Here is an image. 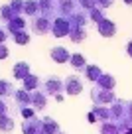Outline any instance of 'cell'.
Here are the masks:
<instances>
[{
  "mask_svg": "<svg viewBox=\"0 0 132 134\" xmlns=\"http://www.w3.org/2000/svg\"><path fill=\"white\" fill-rule=\"evenodd\" d=\"M22 130H24V134H43V128H41V120H37V118H32V120H24V124H22Z\"/></svg>",
  "mask_w": 132,
  "mask_h": 134,
  "instance_id": "8",
  "label": "cell"
},
{
  "mask_svg": "<svg viewBox=\"0 0 132 134\" xmlns=\"http://www.w3.org/2000/svg\"><path fill=\"white\" fill-rule=\"evenodd\" d=\"M51 24L53 22L50 20L47 16H37V18H34L32 20V30H34V34H37V36H43V34H47L51 30Z\"/></svg>",
  "mask_w": 132,
  "mask_h": 134,
  "instance_id": "3",
  "label": "cell"
},
{
  "mask_svg": "<svg viewBox=\"0 0 132 134\" xmlns=\"http://www.w3.org/2000/svg\"><path fill=\"white\" fill-rule=\"evenodd\" d=\"M128 118H130V120H132V100H130V103H128Z\"/></svg>",
  "mask_w": 132,
  "mask_h": 134,
  "instance_id": "38",
  "label": "cell"
},
{
  "mask_svg": "<svg viewBox=\"0 0 132 134\" xmlns=\"http://www.w3.org/2000/svg\"><path fill=\"white\" fill-rule=\"evenodd\" d=\"M71 67L73 69H85L87 67V59H85V55H81V53H71Z\"/></svg>",
  "mask_w": 132,
  "mask_h": 134,
  "instance_id": "20",
  "label": "cell"
},
{
  "mask_svg": "<svg viewBox=\"0 0 132 134\" xmlns=\"http://www.w3.org/2000/svg\"><path fill=\"white\" fill-rule=\"evenodd\" d=\"M14 130V120L12 116L4 114V116H0V132H12Z\"/></svg>",
  "mask_w": 132,
  "mask_h": 134,
  "instance_id": "21",
  "label": "cell"
},
{
  "mask_svg": "<svg viewBox=\"0 0 132 134\" xmlns=\"http://www.w3.org/2000/svg\"><path fill=\"white\" fill-rule=\"evenodd\" d=\"M85 77L89 81H93V83H97V81L103 77V71H101L99 65H87L85 67Z\"/></svg>",
  "mask_w": 132,
  "mask_h": 134,
  "instance_id": "16",
  "label": "cell"
},
{
  "mask_svg": "<svg viewBox=\"0 0 132 134\" xmlns=\"http://www.w3.org/2000/svg\"><path fill=\"white\" fill-rule=\"evenodd\" d=\"M14 93H16V89H14V85L10 83V81L0 79V99H6V97H14Z\"/></svg>",
  "mask_w": 132,
  "mask_h": 134,
  "instance_id": "19",
  "label": "cell"
},
{
  "mask_svg": "<svg viewBox=\"0 0 132 134\" xmlns=\"http://www.w3.org/2000/svg\"><path fill=\"white\" fill-rule=\"evenodd\" d=\"M12 38H14V42H16L18 46H28V43H30V34L26 32V30H24V32H18V34H14Z\"/></svg>",
  "mask_w": 132,
  "mask_h": 134,
  "instance_id": "26",
  "label": "cell"
},
{
  "mask_svg": "<svg viewBox=\"0 0 132 134\" xmlns=\"http://www.w3.org/2000/svg\"><path fill=\"white\" fill-rule=\"evenodd\" d=\"M97 30H99V34L103 38H112L116 34V24L112 20H108V18H104L101 24H97Z\"/></svg>",
  "mask_w": 132,
  "mask_h": 134,
  "instance_id": "5",
  "label": "cell"
},
{
  "mask_svg": "<svg viewBox=\"0 0 132 134\" xmlns=\"http://www.w3.org/2000/svg\"><path fill=\"white\" fill-rule=\"evenodd\" d=\"M101 134H120V128L116 124H111V122H103L101 124Z\"/></svg>",
  "mask_w": 132,
  "mask_h": 134,
  "instance_id": "27",
  "label": "cell"
},
{
  "mask_svg": "<svg viewBox=\"0 0 132 134\" xmlns=\"http://www.w3.org/2000/svg\"><path fill=\"white\" fill-rule=\"evenodd\" d=\"M46 103H47V95H46V93H40V91H34L32 93V107L36 110L46 109Z\"/></svg>",
  "mask_w": 132,
  "mask_h": 134,
  "instance_id": "14",
  "label": "cell"
},
{
  "mask_svg": "<svg viewBox=\"0 0 132 134\" xmlns=\"http://www.w3.org/2000/svg\"><path fill=\"white\" fill-rule=\"evenodd\" d=\"M114 85H116V79H114L112 75H104V73H103V77L97 81V87H99V89H104V91H112V89H114Z\"/></svg>",
  "mask_w": 132,
  "mask_h": 134,
  "instance_id": "18",
  "label": "cell"
},
{
  "mask_svg": "<svg viewBox=\"0 0 132 134\" xmlns=\"http://www.w3.org/2000/svg\"><path fill=\"white\" fill-rule=\"evenodd\" d=\"M14 100L18 103V107H20V109L32 107V93H28L26 89H20V91L14 93Z\"/></svg>",
  "mask_w": 132,
  "mask_h": 134,
  "instance_id": "10",
  "label": "cell"
},
{
  "mask_svg": "<svg viewBox=\"0 0 132 134\" xmlns=\"http://www.w3.org/2000/svg\"><path fill=\"white\" fill-rule=\"evenodd\" d=\"M8 114V105L4 103V99H0V116H4Z\"/></svg>",
  "mask_w": 132,
  "mask_h": 134,
  "instance_id": "33",
  "label": "cell"
},
{
  "mask_svg": "<svg viewBox=\"0 0 132 134\" xmlns=\"http://www.w3.org/2000/svg\"><path fill=\"white\" fill-rule=\"evenodd\" d=\"M59 134H63V132H59Z\"/></svg>",
  "mask_w": 132,
  "mask_h": 134,
  "instance_id": "40",
  "label": "cell"
},
{
  "mask_svg": "<svg viewBox=\"0 0 132 134\" xmlns=\"http://www.w3.org/2000/svg\"><path fill=\"white\" fill-rule=\"evenodd\" d=\"M91 99L97 103V107H103V105H107V103H114V93L95 87L91 91Z\"/></svg>",
  "mask_w": 132,
  "mask_h": 134,
  "instance_id": "2",
  "label": "cell"
},
{
  "mask_svg": "<svg viewBox=\"0 0 132 134\" xmlns=\"http://www.w3.org/2000/svg\"><path fill=\"white\" fill-rule=\"evenodd\" d=\"M124 4H128V6H132V0H124Z\"/></svg>",
  "mask_w": 132,
  "mask_h": 134,
  "instance_id": "39",
  "label": "cell"
},
{
  "mask_svg": "<svg viewBox=\"0 0 132 134\" xmlns=\"http://www.w3.org/2000/svg\"><path fill=\"white\" fill-rule=\"evenodd\" d=\"M81 91H83V83H81L79 77L71 75V77L65 79V93L67 95H79Z\"/></svg>",
  "mask_w": 132,
  "mask_h": 134,
  "instance_id": "6",
  "label": "cell"
},
{
  "mask_svg": "<svg viewBox=\"0 0 132 134\" xmlns=\"http://www.w3.org/2000/svg\"><path fill=\"white\" fill-rule=\"evenodd\" d=\"M6 38H8V32H6V28H0V46L6 42Z\"/></svg>",
  "mask_w": 132,
  "mask_h": 134,
  "instance_id": "35",
  "label": "cell"
},
{
  "mask_svg": "<svg viewBox=\"0 0 132 134\" xmlns=\"http://www.w3.org/2000/svg\"><path fill=\"white\" fill-rule=\"evenodd\" d=\"M112 4V0H97V6L99 8H108Z\"/></svg>",
  "mask_w": 132,
  "mask_h": 134,
  "instance_id": "34",
  "label": "cell"
},
{
  "mask_svg": "<svg viewBox=\"0 0 132 134\" xmlns=\"http://www.w3.org/2000/svg\"><path fill=\"white\" fill-rule=\"evenodd\" d=\"M24 4H26L24 0H10V8H12L14 12L18 14V16H20V14L24 12Z\"/></svg>",
  "mask_w": 132,
  "mask_h": 134,
  "instance_id": "29",
  "label": "cell"
},
{
  "mask_svg": "<svg viewBox=\"0 0 132 134\" xmlns=\"http://www.w3.org/2000/svg\"><path fill=\"white\" fill-rule=\"evenodd\" d=\"M87 118H89V122H97V116H95V113H89V116H87Z\"/></svg>",
  "mask_w": 132,
  "mask_h": 134,
  "instance_id": "36",
  "label": "cell"
},
{
  "mask_svg": "<svg viewBox=\"0 0 132 134\" xmlns=\"http://www.w3.org/2000/svg\"><path fill=\"white\" fill-rule=\"evenodd\" d=\"M93 113H95L97 120L107 122L108 118H111V109H107V107H95V109H93Z\"/></svg>",
  "mask_w": 132,
  "mask_h": 134,
  "instance_id": "25",
  "label": "cell"
},
{
  "mask_svg": "<svg viewBox=\"0 0 132 134\" xmlns=\"http://www.w3.org/2000/svg\"><path fill=\"white\" fill-rule=\"evenodd\" d=\"M8 55H10V49L4 46V43H2V46H0V59H6Z\"/></svg>",
  "mask_w": 132,
  "mask_h": 134,
  "instance_id": "32",
  "label": "cell"
},
{
  "mask_svg": "<svg viewBox=\"0 0 132 134\" xmlns=\"http://www.w3.org/2000/svg\"><path fill=\"white\" fill-rule=\"evenodd\" d=\"M50 55H51V59H53L55 63H65V61H71V53L65 49V47H61V46L53 47V49L50 51Z\"/></svg>",
  "mask_w": 132,
  "mask_h": 134,
  "instance_id": "9",
  "label": "cell"
},
{
  "mask_svg": "<svg viewBox=\"0 0 132 134\" xmlns=\"http://www.w3.org/2000/svg\"><path fill=\"white\" fill-rule=\"evenodd\" d=\"M71 30H73V24H71L69 18H63V16H57L51 24V34L55 38H63V36H69Z\"/></svg>",
  "mask_w": 132,
  "mask_h": 134,
  "instance_id": "1",
  "label": "cell"
},
{
  "mask_svg": "<svg viewBox=\"0 0 132 134\" xmlns=\"http://www.w3.org/2000/svg\"><path fill=\"white\" fill-rule=\"evenodd\" d=\"M89 18H91L93 22H97V24H101V22H103L107 16L103 14V10H101V8H93V10H91V16H89Z\"/></svg>",
  "mask_w": 132,
  "mask_h": 134,
  "instance_id": "28",
  "label": "cell"
},
{
  "mask_svg": "<svg viewBox=\"0 0 132 134\" xmlns=\"http://www.w3.org/2000/svg\"><path fill=\"white\" fill-rule=\"evenodd\" d=\"M79 2H81V8H85V10L97 8V0H79Z\"/></svg>",
  "mask_w": 132,
  "mask_h": 134,
  "instance_id": "31",
  "label": "cell"
},
{
  "mask_svg": "<svg viewBox=\"0 0 132 134\" xmlns=\"http://www.w3.org/2000/svg\"><path fill=\"white\" fill-rule=\"evenodd\" d=\"M69 38H71V42L79 43V42H83V40L87 38V30L85 28H73L71 34H69Z\"/></svg>",
  "mask_w": 132,
  "mask_h": 134,
  "instance_id": "24",
  "label": "cell"
},
{
  "mask_svg": "<svg viewBox=\"0 0 132 134\" xmlns=\"http://www.w3.org/2000/svg\"><path fill=\"white\" fill-rule=\"evenodd\" d=\"M20 114L24 116V120H32V118H36V109H32V107L20 109Z\"/></svg>",
  "mask_w": 132,
  "mask_h": 134,
  "instance_id": "30",
  "label": "cell"
},
{
  "mask_svg": "<svg viewBox=\"0 0 132 134\" xmlns=\"http://www.w3.org/2000/svg\"><path fill=\"white\" fill-rule=\"evenodd\" d=\"M37 4H40L41 16L51 18V16H53V12H57V2H53V0H37Z\"/></svg>",
  "mask_w": 132,
  "mask_h": 134,
  "instance_id": "11",
  "label": "cell"
},
{
  "mask_svg": "<svg viewBox=\"0 0 132 134\" xmlns=\"http://www.w3.org/2000/svg\"><path fill=\"white\" fill-rule=\"evenodd\" d=\"M24 30H26V20L22 16H14L12 20L6 24V32L12 34V36H14V34H18V32H24Z\"/></svg>",
  "mask_w": 132,
  "mask_h": 134,
  "instance_id": "7",
  "label": "cell"
},
{
  "mask_svg": "<svg viewBox=\"0 0 132 134\" xmlns=\"http://www.w3.org/2000/svg\"><path fill=\"white\" fill-rule=\"evenodd\" d=\"M41 128H43V134H59L57 122H55L53 118H50V116H46L41 120Z\"/></svg>",
  "mask_w": 132,
  "mask_h": 134,
  "instance_id": "17",
  "label": "cell"
},
{
  "mask_svg": "<svg viewBox=\"0 0 132 134\" xmlns=\"http://www.w3.org/2000/svg\"><path fill=\"white\" fill-rule=\"evenodd\" d=\"M14 16H18V14L14 12L12 8H10V4H4V6H0V20H4L6 24H8V22L12 20Z\"/></svg>",
  "mask_w": 132,
  "mask_h": 134,
  "instance_id": "23",
  "label": "cell"
},
{
  "mask_svg": "<svg viewBox=\"0 0 132 134\" xmlns=\"http://www.w3.org/2000/svg\"><path fill=\"white\" fill-rule=\"evenodd\" d=\"M40 87V79H37V75H28L24 79V89L26 91H36V89Z\"/></svg>",
  "mask_w": 132,
  "mask_h": 134,
  "instance_id": "22",
  "label": "cell"
},
{
  "mask_svg": "<svg viewBox=\"0 0 132 134\" xmlns=\"http://www.w3.org/2000/svg\"><path fill=\"white\" fill-rule=\"evenodd\" d=\"M63 89H65V81L59 79V77H50V79H46V83H43L46 95H59Z\"/></svg>",
  "mask_w": 132,
  "mask_h": 134,
  "instance_id": "4",
  "label": "cell"
},
{
  "mask_svg": "<svg viewBox=\"0 0 132 134\" xmlns=\"http://www.w3.org/2000/svg\"><path fill=\"white\" fill-rule=\"evenodd\" d=\"M24 14L26 16H30L34 20V18L40 16V4H37V0H26V4H24Z\"/></svg>",
  "mask_w": 132,
  "mask_h": 134,
  "instance_id": "15",
  "label": "cell"
},
{
  "mask_svg": "<svg viewBox=\"0 0 132 134\" xmlns=\"http://www.w3.org/2000/svg\"><path fill=\"white\" fill-rule=\"evenodd\" d=\"M57 12L63 18H67V16L71 18L73 12H75V2L73 0H57Z\"/></svg>",
  "mask_w": 132,
  "mask_h": 134,
  "instance_id": "12",
  "label": "cell"
},
{
  "mask_svg": "<svg viewBox=\"0 0 132 134\" xmlns=\"http://www.w3.org/2000/svg\"><path fill=\"white\" fill-rule=\"evenodd\" d=\"M126 53L132 57V42H130V43H126Z\"/></svg>",
  "mask_w": 132,
  "mask_h": 134,
  "instance_id": "37",
  "label": "cell"
},
{
  "mask_svg": "<svg viewBox=\"0 0 132 134\" xmlns=\"http://www.w3.org/2000/svg\"><path fill=\"white\" fill-rule=\"evenodd\" d=\"M12 73H14V77H16V79L24 81L28 75H32V73H30V63H28V61H18L16 65H14Z\"/></svg>",
  "mask_w": 132,
  "mask_h": 134,
  "instance_id": "13",
  "label": "cell"
}]
</instances>
